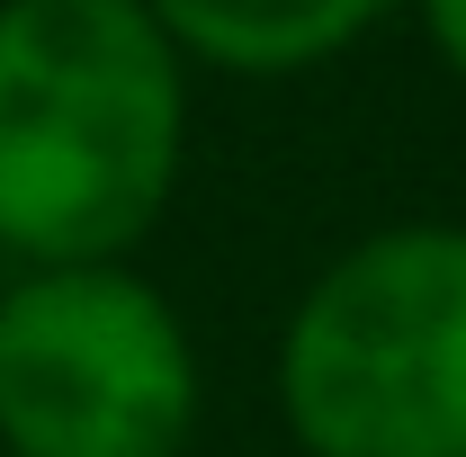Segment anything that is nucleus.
I'll list each match as a JSON object with an SVG mask.
<instances>
[{
  "label": "nucleus",
  "mask_w": 466,
  "mask_h": 457,
  "mask_svg": "<svg viewBox=\"0 0 466 457\" xmlns=\"http://www.w3.org/2000/svg\"><path fill=\"white\" fill-rule=\"evenodd\" d=\"M207 350L135 260L9 269L0 287V457H188Z\"/></svg>",
  "instance_id": "7ed1b4c3"
},
{
  "label": "nucleus",
  "mask_w": 466,
  "mask_h": 457,
  "mask_svg": "<svg viewBox=\"0 0 466 457\" xmlns=\"http://www.w3.org/2000/svg\"><path fill=\"white\" fill-rule=\"evenodd\" d=\"M198 144V72L144 0H0V260H135Z\"/></svg>",
  "instance_id": "f257e3e1"
},
{
  "label": "nucleus",
  "mask_w": 466,
  "mask_h": 457,
  "mask_svg": "<svg viewBox=\"0 0 466 457\" xmlns=\"http://www.w3.org/2000/svg\"><path fill=\"white\" fill-rule=\"evenodd\" d=\"M404 9L421 27V46H431V63L466 90V0H404Z\"/></svg>",
  "instance_id": "39448f33"
},
{
  "label": "nucleus",
  "mask_w": 466,
  "mask_h": 457,
  "mask_svg": "<svg viewBox=\"0 0 466 457\" xmlns=\"http://www.w3.org/2000/svg\"><path fill=\"white\" fill-rule=\"evenodd\" d=\"M188 72L216 81H305L359 55L404 0H144Z\"/></svg>",
  "instance_id": "20e7f679"
},
{
  "label": "nucleus",
  "mask_w": 466,
  "mask_h": 457,
  "mask_svg": "<svg viewBox=\"0 0 466 457\" xmlns=\"http://www.w3.org/2000/svg\"><path fill=\"white\" fill-rule=\"evenodd\" d=\"M269 403L296 457H466V225L404 216L288 296Z\"/></svg>",
  "instance_id": "f03ea898"
}]
</instances>
